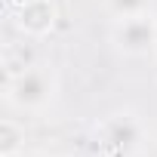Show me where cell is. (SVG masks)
I'll return each mask as SVG.
<instances>
[{
  "label": "cell",
  "instance_id": "obj_6",
  "mask_svg": "<svg viewBox=\"0 0 157 157\" xmlns=\"http://www.w3.org/2000/svg\"><path fill=\"white\" fill-rule=\"evenodd\" d=\"M13 151H16V126L3 123V157H10Z\"/></svg>",
  "mask_w": 157,
  "mask_h": 157
},
{
  "label": "cell",
  "instance_id": "obj_3",
  "mask_svg": "<svg viewBox=\"0 0 157 157\" xmlns=\"http://www.w3.org/2000/svg\"><path fill=\"white\" fill-rule=\"evenodd\" d=\"M102 132H105V145H108V148H120V151L132 148V145L139 142V136H142V129H139V123L132 120V114H114V117L102 126Z\"/></svg>",
  "mask_w": 157,
  "mask_h": 157
},
{
  "label": "cell",
  "instance_id": "obj_4",
  "mask_svg": "<svg viewBox=\"0 0 157 157\" xmlns=\"http://www.w3.org/2000/svg\"><path fill=\"white\" fill-rule=\"evenodd\" d=\"M19 22H22V28L40 34V31H46L52 25V6L46 3V0H31V3L22 6V19Z\"/></svg>",
  "mask_w": 157,
  "mask_h": 157
},
{
  "label": "cell",
  "instance_id": "obj_1",
  "mask_svg": "<svg viewBox=\"0 0 157 157\" xmlns=\"http://www.w3.org/2000/svg\"><path fill=\"white\" fill-rule=\"evenodd\" d=\"M52 90H56V80L46 68H25L6 80V99L25 111L43 108L52 99Z\"/></svg>",
  "mask_w": 157,
  "mask_h": 157
},
{
  "label": "cell",
  "instance_id": "obj_5",
  "mask_svg": "<svg viewBox=\"0 0 157 157\" xmlns=\"http://www.w3.org/2000/svg\"><path fill=\"white\" fill-rule=\"evenodd\" d=\"M105 3H108V10H111L117 19H129V16H142V13H148L151 0H105Z\"/></svg>",
  "mask_w": 157,
  "mask_h": 157
},
{
  "label": "cell",
  "instance_id": "obj_2",
  "mask_svg": "<svg viewBox=\"0 0 157 157\" xmlns=\"http://www.w3.org/2000/svg\"><path fill=\"white\" fill-rule=\"evenodd\" d=\"M114 43L126 56H145L148 49H157V25L148 13L117 19L114 25Z\"/></svg>",
  "mask_w": 157,
  "mask_h": 157
}]
</instances>
